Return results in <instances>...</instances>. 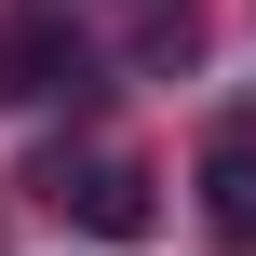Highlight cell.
Listing matches in <instances>:
<instances>
[{
	"mask_svg": "<svg viewBox=\"0 0 256 256\" xmlns=\"http://www.w3.org/2000/svg\"><path fill=\"white\" fill-rule=\"evenodd\" d=\"M27 189H40L54 216H81L94 243H148V230H162V202H148V162H135V148H94V135H81V148H54Z\"/></svg>",
	"mask_w": 256,
	"mask_h": 256,
	"instance_id": "obj_1",
	"label": "cell"
},
{
	"mask_svg": "<svg viewBox=\"0 0 256 256\" xmlns=\"http://www.w3.org/2000/svg\"><path fill=\"white\" fill-rule=\"evenodd\" d=\"M0 94H40V108L68 94V108H81V94H94V54H81L54 14H14V27H0Z\"/></svg>",
	"mask_w": 256,
	"mask_h": 256,
	"instance_id": "obj_2",
	"label": "cell"
},
{
	"mask_svg": "<svg viewBox=\"0 0 256 256\" xmlns=\"http://www.w3.org/2000/svg\"><path fill=\"white\" fill-rule=\"evenodd\" d=\"M202 230L216 243H256V122H230L202 148Z\"/></svg>",
	"mask_w": 256,
	"mask_h": 256,
	"instance_id": "obj_3",
	"label": "cell"
}]
</instances>
